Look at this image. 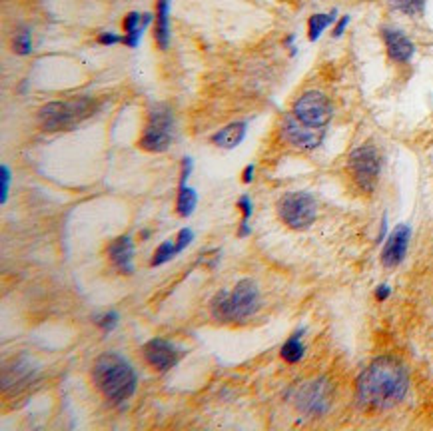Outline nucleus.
<instances>
[{"label":"nucleus","mask_w":433,"mask_h":431,"mask_svg":"<svg viewBox=\"0 0 433 431\" xmlns=\"http://www.w3.org/2000/svg\"><path fill=\"white\" fill-rule=\"evenodd\" d=\"M346 170L351 184L358 192L370 196L375 192L380 176H382V154L373 144H361L349 152L346 160Z\"/></svg>","instance_id":"39448f33"},{"label":"nucleus","mask_w":433,"mask_h":431,"mask_svg":"<svg viewBox=\"0 0 433 431\" xmlns=\"http://www.w3.org/2000/svg\"><path fill=\"white\" fill-rule=\"evenodd\" d=\"M142 22H144V14L128 13L126 16H124V20H122L124 32H126V34L134 32V30H138V28L142 26Z\"/></svg>","instance_id":"393cba45"},{"label":"nucleus","mask_w":433,"mask_h":431,"mask_svg":"<svg viewBox=\"0 0 433 431\" xmlns=\"http://www.w3.org/2000/svg\"><path fill=\"white\" fill-rule=\"evenodd\" d=\"M254 172H256V166H254V164L246 166V170L242 174V182H244V184H250V182L254 180Z\"/></svg>","instance_id":"2f4dec72"},{"label":"nucleus","mask_w":433,"mask_h":431,"mask_svg":"<svg viewBox=\"0 0 433 431\" xmlns=\"http://www.w3.org/2000/svg\"><path fill=\"white\" fill-rule=\"evenodd\" d=\"M13 50L16 54H30L32 52V38L28 30H18L13 37Z\"/></svg>","instance_id":"4be33fe9"},{"label":"nucleus","mask_w":433,"mask_h":431,"mask_svg":"<svg viewBox=\"0 0 433 431\" xmlns=\"http://www.w3.org/2000/svg\"><path fill=\"white\" fill-rule=\"evenodd\" d=\"M396 11L408 16H421L425 11V0H387Z\"/></svg>","instance_id":"412c9836"},{"label":"nucleus","mask_w":433,"mask_h":431,"mask_svg":"<svg viewBox=\"0 0 433 431\" xmlns=\"http://www.w3.org/2000/svg\"><path fill=\"white\" fill-rule=\"evenodd\" d=\"M385 232H387V218L384 216V220H382V232H380V236H377V242H382V240H384Z\"/></svg>","instance_id":"473e14b6"},{"label":"nucleus","mask_w":433,"mask_h":431,"mask_svg":"<svg viewBox=\"0 0 433 431\" xmlns=\"http://www.w3.org/2000/svg\"><path fill=\"white\" fill-rule=\"evenodd\" d=\"M94 323L100 326L106 333L112 332V330L118 326V314H116V311H106V314L94 316Z\"/></svg>","instance_id":"b1692460"},{"label":"nucleus","mask_w":433,"mask_h":431,"mask_svg":"<svg viewBox=\"0 0 433 431\" xmlns=\"http://www.w3.org/2000/svg\"><path fill=\"white\" fill-rule=\"evenodd\" d=\"M8 190H11V168L6 164H2V168H0V200H2V204L8 198Z\"/></svg>","instance_id":"a878e982"},{"label":"nucleus","mask_w":433,"mask_h":431,"mask_svg":"<svg viewBox=\"0 0 433 431\" xmlns=\"http://www.w3.org/2000/svg\"><path fill=\"white\" fill-rule=\"evenodd\" d=\"M108 258H110L116 270L130 276L134 271V266H132L134 242H132V238L130 236H120V238L112 240L110 246H108Z\"/></svg>","instance_id":"4468645a"},{"label":"nucleus","mask_w":433,"mask_h":431,"mask_svg":"<svg viewBox=\"0 0 433 431\" xmlns=\"http://www.w3.org/2000/svg\"><path fill=\"white\" fill-rule=\"evenodd\" d=\"M142 354H144V359L148 361V366H152L156 371L172 370L182 357V352L176 345L162 337H154L146 342L142 347Z\"/></svg>","instance_id":"9b49d317"},{"label":"nucleus","mask_w":433,"mask_h":431,"mask_svg":"<svg viewBox=\"0 0 433 431\" xmlns=\"http://www.w3.org/2000/svg\"><path fill=\"white\" fill-rule=\"evenodd\" d=\"M347 25H349V16H347V14H346V16H342V18H340V20L335 22L334 32H332V34H334V38H340V37H342V34L346 32Z\"/></svg>","instance_id":"c85d7f7f"},{"label":"nucleus","mask_w":433,"mask_h":431,"mask_svg":"<svg viewBox=\"0 0 433 431\" xmlns=\"http://www.w3.org/2000/svg\"><path fill=\"white\" fill-rule=\"evenodd\" d=\"M92 380L112 404H124L136 392V371L122 356L106 352L94 359L92 366Z\"/></svg>","instance_id":"f03ea898"},{"label":"nucleus","mask_w":433,"mask_h":431,"mask_svg":"<svg viewBox=\"0 0 433 431\" xmlns=\"http://www.w3.org/2000/svg\"><path fill=\"white\" fill-rule=\"evenodd\" d=\"M280 136H282V140L290 148L299 150V152H311V150H316L322 144L323 138H325V132L323 130H314V128H308V126L299 124L287 112L284 116L282 128H280Z\"/></svg>","instance_id":"9d476101"},{"label":"nucleus","mask_w":433,"mask_h":431,"mask_svg":"<svg viewBox=\"0 0 433 431\" xmlns=\"http://www.w3.org/2000/svg\"><path fill=\"white\" fill-rule=\"evenodd\" d=\"M198 204V196L192 188L188 186H180L178 190V198H176V210L182 218H190L194 214V208Z\"/></svg>","instance_id":"6ab92c4d"},{"label":"nucleus","mask_w":433,"mask_h":431,"mask_svg":"<svg viewBox=\"0 0 433 431\" xmlns=\"http://www.w3.org/2000/svg\"><path fill=\"white\" fill-rule=\"evenodd\" d=\"M335 11L328 14H311L308 20V38L309 42H316L318 38L325 32L328 26H332L335 22Z\"/></svg>","instance_id":"a211bd4d"},{"label":"nucleus","mask_w":433,"mask_h":431,"mask_svg":"<svg viewBox=\"0 0 433 431\" xmlns=\"http://www.w3.org/2000/svg\"><path fill=\"white\" fill-rule=\"evenodd\" d=\"M96 40H98V44H104V46H114V44L122 42V37H118L114 32H102V34H98Z\"/></svg>","instance_id":"cd10ccee"},{"label":"nucleus","mask_w":433,"mask_h":431,"mask_svg":"<svg viewBox=\"0 0 433 431\" xmlns=\"http://www.w3.org/2000/svg\"><path fill=\"white\" fill-rule=\"evenodd\" d=\"M94 110V100L86 98H72V100H58V102H49L38 110V120L40 126L49 132L56 130H72L75 126L86 120L88 116Z\"/></svg>","instance_id":"20e7f679"},{"label":"nucleus","mask_w":433,"mask_h":431,"mask_svg":"<svg viewBox=\"0 0 433 431\" xmlns=\"http://www.w3.org/2000/svg\"><path fill=\"white\" fill-rule=\"evenodd\" d=\"M238 208L242 210V222H240V230H238V236L244 238V236L250 234V216H252V202L250 198L242 196L238 200Z\"/></svg>","instance_id":"5701e85b"},{"label":"nucleus","mask_w":433,"mask_h":431,"mask_svg":"<svg viewBox=\"0 0 433 431\" xmlns=\"http://www.w3.org/2000/svg\"><path fill=\"white\" fill-rule=\"evenodd\" d=\"M192 238H194V234H192V230L190 228H182L180 232H178V238H176V247H178V254L184 250L190 242H192Z\"/></svg>","instance_id":"bb28decb"},{"label":"nucleus","mask_w":433,"mask_h":431,"mask_svg":"<svg viewBox=\"0 0 433 431\" xmlns=\"http://www.w3.org/2000/svg\"><path fill=\"white\" fill-rule=\"evenodd\" d=\"M244 136H246V122H234L224 126L222 130H218L212 136V142L220 148L232 150L244 140Z\"/></svg>","instance_id":"dca6fc26"},{"label":"nucleus","mask_w":433,"mask_h":431,"mask_svg":"<svg viewBox=\"0 0 433 431\" xmlns=\"http://www.w3.org/2000/svg\"><path fill=\"white\" fill-rule=\"evenodd\" d=\"M290 114L299 124H304L308 128H314V130H323L325 132L330 122H332V118H334V108H332V102L328 100V96L323 92L308 90L302 96H297Z\"/></svg>","instance_id":"6e6552de"},{"label":"nucleus","mask_w":433,"mask_h":431,"mask_svg":"<svg viewBox=\"0 0 433 431\" xmlns=\"http://www.w3.org/2000/svg\"><path fill=\"white\" fill-rule=\"evenodd\" d=\"M192 168H194V162H192V158H184V160H182V176H180V186H186V180H188V176H190V172H192Z\"/></svg>","instance_id":"c756f323"},{"label":"nucleus","mask_w":433,"mask_h":431,"mask_svg":"<svg viewBox=\"0 0 433 431\" xmlns=\"http://www.w3.org/2000/svg\"><path fill=\"white\" fill-rule=\"evenodd\" d=\"M174 256H178L176 242H174V240H166V242H162L160 246L156 247L154 256L150 259V266H162V264H166L168 259H172Z\"/></svg>","instance_id":"aec40b11"},{"label":"nucleus","mask_w":433,"mask_h":431,"mask_svg":"<svg viewBox=\"0 0 433 431\" xmlns=\"http://www.w3.org/2000/svg\"><path fill=\"white\" fill-rule=\"evenodd\" d=\"M174 140V116L168 106L156 104L148 112V122L138 140V146L152 154H160L172 146Z\"/></svg>","instance_id":"0eeeda50"},{"label":"nucleus","mask_w":433,"mask_h":431,"mask_svg":"<svg viewBox=\"0 0 433 431\" xmlns=\"http://www.w3.org/2000/svg\"><path fill=\"white\" fill-rule=\"evenodd\" d=\"M212 316L218 321H246L260 308V290L252 280H240L212 300Z\"/></svg>","instance_id":"7ed1b4c3"},{"label":"nucleus","mask_w":433,"mask_h":431,"mask_svg":"<svg viewBox=\"0 0 433 431\" xmlns=\"http://www.w3.org/2000/svg\"><path fill=\"white\" fill-rule=\"evenodd\" d=\"M380 34H382V40H384V46L387 50V56L392 58L397 64H408L411 62V58L415 56V44L413 40L401 32L399 28H394V26H382L380 28Z\"/></svg>","instance_id":"f8f14e48"},{"label":"nucleus","mask_w":433,"mask_h":431,"mask_svg":"<svg viewBox=\"0 0 433 431\" xmlns=\"http://www.w3.org/2000/svg\"><path fill=\"white\" fill-rule=\"evenodd\" d=\"M278 216L292 230H308L318 218V202L308 192H287L278 202Z\"/></svg>","instance_id":"1a4fd4ad"},{"label":"nucleus","mask_w":433,"mask_h":431,"mask_svg":"<svg viewBox=\"0 0 433 431\" xmlns=\"http://www.w3.org/2000/svg\"><path fill=\"white\" fill-rule=\"evenodd\" d=\"M154 40L162 50L170 42V0H158L156 20H154Z\"/></svg>","instance_id":"2eb2a0df"},{"label":"nucleus","mask_w":433,"mask_h":431,"mask_svg":"<svg viewBox=\"0 0 433 431\" xmlns=\"http://www.w3.org/2000/svg\"><path fill=\"white\" fill-rule=\"evenodd\" d=\"M411 228L408 224H399L392 234L387 236L385 246L382 250V264L384 268H397L408 256Z\"/></svg>","instance_id":"ddd939ff"},{"label":"nucleus","mask_w":433,"mask_h":431,"mask_svg":"<svg viewBox=\"0 0 433 431\" xmlns=\"http://www.w3.org/2000/svg\"><path fill=\"white\" fill-rule=\"evenodd\" d=\"M389 294H392V288L384 283V285H380V288L375 290V300H377V302H385V300L389 297Z\"/></svg>","instance_id":"7c9ffc66"},{"label":"nucleus","mask_w":433,"mask_h":431,"mask_svg":"<svg viewBox=\"0 0 433 431\" xmlns=\"http://www.w3.org/2000/svg\"><path fill=\"white\" fill-rule=\"evenodd\" d=\"M409 392L408 368L392 356L375 357L356 380V404L368 413L397 407Z\"/></svg>","instance_id":"f257e3e1"},{"label":"nucleus","mask_w":433,"mask_h":431,"mask_svg":"<svg viewBox=\"0 0 433 431\" xmlns=\"http://www.w3.org/2000/svg\"><path fill=\"white\" fill-rule=\"evenodd\" d=\"M302 335H304V330L292 333V335L284 342V345H282L280 356H282V359H284L285 364H292V366H294V364H299V361L304 359V356H306V344H304Z\"/></svg>","instance_id":"f3484780"},{"label":"nucleus","mask_w":433,"mask_h":431,"mask_svg":"<svg viewBox=\"0 0 433 431\" xmlns=\"http://www.w3.org/2000/svg\"><path fill=\"white\" fill-rule=\"evenodd\" d=\"M290 399L304 416L322 418L334 404V383L328 378H316L299 383L290 392Z\"/></svg>","instance_id":"423d86ee"}]
</instances>
